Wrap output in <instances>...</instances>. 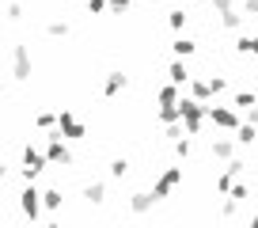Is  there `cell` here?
<instances>
[{
	"instance_id": "1",
	"label": "cell",
	"mask_w": 258,
	"mask_h": 228,
	"mask_svg": "<svg viewBox=\"0 0 258 228\" xmlns=\"http://www.w3.org/2000/svg\"><path fill=\"white\" fill-rule=\"evenodd\" d=\"M178 122H182V130L190 133V137H198L205 126V103H198L194 95H178Z\"/></svg>"
},
{
	"instance_id": "2",
	"label": "cell",
	"mask_w": 258,
	"mask_h": 228,
	"mask_svg": "<svg viewBox=\"0 0 258 228\" xmlns=\"http://www.w3.org/2000/svg\"><path fill=\"white\" fill-rule=\"evenodd\" d=\"M182 179H186V167H163L160 175H156V183H152V194H156V202L171 198V190H175V187H182Z\"/></svg>"
},
{
	"instance_id": "3",
	"label": "cell",
	"mask_w": 258,
	"mask_h": 228,
	"mask_svg": "<svg viewBox=\"0 0 258 228\" xmlns=\"http://www.w3.org/2000/svg\"><path fill=\"white\" fill-rule=\"evenodd\" d=\"M205 122H213L217 126V130H224V133H232L235 126H239V110H235V106H209L205 103Z\"/></svg>"
},
{
	"instance_id": "4",
	"label": "cell",
	"mask_w": 258,
	"mask_h": 228,
	"mask_svg": "<svg viewBox=\"0 0 258 228\" xmlns=\"http://www.w3.org/2000/svg\"><path fill=\"white\" fill-rule=\"evenodd\" d=\"M57 133H61L64 141H84V137H88V126H84L73 110H61V114H57Z\"/></svg>"
},
{
	"instance_id": "5",
	"label": "cell",
	"mask_w": 258,
	"mask_h": 228,
	"mask_svg": "<svg viewBox=\"0 0 258 228\" xmlns=\"http://www.w3.org/2000/svg\"><path fill=\"white\" fill-rule=\"evenodd\" d=\"M46 163H57V167H69V163H73V152H69V145H64V137H61V133H49Z\"/></svg>"
},
{
	"instance_id": "6",
	"label": "cell",
	"mask_w": 258,
	"mask_h": 228,
	"mask_svg": "<svg viewBox=\"0 0 258 228\" xmlns=\"http://www.w3.org/2000/svg\"><path fill=\"white\" fill-rule=\"evenodd\" d=\"M224 163H228V167L217 175V194H228V187H232V183L239 179L243 171H247V163H243L239 156H232V160H224Z\"/></svg>"
},
{
	"instance_id": "7",
	"label": "cell",
	"mask_w": 258,
	"mask_h": 228,
	"mask_svg": "<svg viewBox=\"0 0 258 228\" xmlns=\"http://www.w3.org/2000/svg\"><path fill=\"white\" fill-rule=\"evenodd\" d=\"M125 209H129V213H137V217H145L148 209H156V194H152V190H137V194H129Z\"/></svg>"
},
{
	"instance_id": "8",
	"label": "cell",
	"mask_w": 258,
	"mask_h": 228,
	"mask_svg": "<svg viewBox=\"0 0 258 228\" xmlns=\"http://www.w3.org/2000/svg\"><path fill=\"white\" fill-rule=\"evenodd\" d=\"M125 88H129V76L121 73V69L106 73V80H103V95H106V99H118V95H121Z\"/></svg>"
},
{
	"instance_id": "9",
	"label": "cell",
	"mask_w": 258,
	"mask_h": 228,
	"mask_svg": "<svg viewBox=\"0 0 258 228\" xmlns=\"http://www.w3.org/2000/svg\"><path fill=\"white\" fill-rule=\"evenodd\" d=\"M19 198H23V213H27L31 220H38V213H42V194H38L34 187H27Z\"/></svg>"
},
{
	"instance_id": "10",
	"label": "cell",
	"mask_w": 258,
	"mask_h": 228,
	"mask_svg": "<svg viewBox=\"0 0 258 228\" xmlns=\"http://www.w3.org/2000/svg\"><path fill=\"white\" fill-rule=\"evenodd\" d=\"M167 80H171V84H178V88H186V80H190V69H186L182 57H175V61L167 65Z\"/></svg>"
},
{
	"instance_id": "11",
	"label": "cell",
	"mask_w": 258,
	"mask_h": 228,
	"mask_svg": "<svg viewBox=\"0 0 258 228\" xmlns=\"http://www.w3.org/2000/svg\"><path fill=\"white\" fill-rule=\"evenodd\" d=\"M178 95H182V88H178V84H160V88H156V103L160 106H171V103H178Z\"/></svg>"
},
{
	"instance_id": "12",
	"label": "cell",
	"mask_w": 258,
	"mask_h": 228,
	"mask_svg": "<svg viewBox=\"0 0 258 228\" xmlns=\"http://www.w3.org/2000/svg\"><path fill=\"white\" fill-rule=\"evenodd\" d=\"M209 152H213V160H232V156H235V141H228V137H213Z\"/></svg>"
},
{
	"instance_id": "13",
	"label": "cell",
	"mask_w": 258,
	"mask_h": 228,
	"mask_svg": "<svg viewBox=\"0 0 258 228\" xmlns=\"http://www.w3.org/2000/svg\"><path fill=\"white\" fill-rule=\"evenodd\" d=\"M186 88H190V95L198 99V103H209V99H213L209 80H202V76H190V80H186Z\"/></svg>"
},
{
	"instance_id": "14",
	"label": "cell",
	"mask_w": 258,
	"mask_h": 228,
	"mask_svg": "<svg viewBox=\"0 0 258 228\" xmlns=\"http://www.w3.org/2000/svg\"><path fill=\"white\" fill-rule=\"evenodd\" d=\"M232 133H235V145H254L258 141V126L254 122H239Z\"/></svg>"
},
{
	"instance_id": "15",
	"label": "cell",
	"mask_w": 258,
	"mask_h": 228,
	"mask_svg": "<svg viewBox=\"0 0 258 228\" xmlns=\"http://www.w3.org/2000/svg\"><path fill=\"white\" fill-rule=\"evenodd\" d=\"M171 53L186 61V57H194V53H198V42H194V38H182V34H178V38L171 42Z\"/></svg>"
},
{
	"instance_id": "16",
	"label": "cell",
	"mask_w": 258,
	"mask_h": 228,
	"mask_svg": "<svg viewBox=\"0 0 258 228\" xmlns=\"http://www.w3.org/2000/svg\"><path fill=\"white\" fill-rule=\"evenodd\" d=\"M31 53H27V46H16V76L19 80H27V76H31Z\"/></svg>"
},
{
	"instance_id": "17",
	"label": "cell",
	"mask_w": 258,
	"mask_h": 228,
	"mask_svg": "<svg viewBox=\"0 0 258 228\" xmlns=\"http://www.w3.org/2000/svg\"><path fill=\"white\" fill-rule=\"evenodd\" d=\"M235 49H239L243 57H258V34H239V38H235Z\"/></svg>"
},
{
	"instance_id": "18",
	"label": "cell",
	"mask_w": 258,
	"mask_h": 228,
	"mask_svg": "<svg viewBox=\"0 0 258 228\" xmlns=\"http://www.w3.org/2000/svg\"><path fill=\"white\" fill-rule=\"evenodd\" d=\"M220 27H224V31H239V27H243V12L239 8L220 12Z\"/></svg>"
},
{
	"instance_id": "19",
	"label": "cell",
	"mask_w": 258,
	"mask_h": 228,
	"mask_svg": "<svg viewBox=\"0 0 258 228\" xmlns=\"http://www.w3.org/2000/svg\"><path fill=\"white\" fill-rule=\"evenodd\" d=\"M186 23H190L186 8H171V12H167V27H171V31H178V34H182V31H186Z\"/></svg>"
},
{
	"instance_id": "20",
	"label": "cell",
	"mask_w": 258,
	"mask_h": 228,
	"mask_svg": "<svg viewBox=\"0 0 258 228\" xmlns=\"http://www.w3.org/2000/svg\"><path fill=\"white\" fill-rule=\"evenodd\" d=\"M84 198H88L91 205H103L106 202V187L103 183H88V187H84Z\"/></svg>"
},
{
	"instance_id": "21",
	"label": "cell",
	"mask_w": 258,
	"mask_h": 228,
	"mask_svg": "<svg viewBox=\"0 0 258 228\" xmlns=\"http://www.w3.org/2000/svg\"><path fill=\"white\" fill-rule=\"evenodd\" d=\"M258 103V95L254 91H235V99H232V106L235 110H247V106H254Z\"/></svg>"
},
{
	"instance_id": "22",
	"label": "cell",
	"mask_w": 258,
	"mask_h": 228,
	"mask_svg": "<svg viewBox=\"0 0 258 228\" xmlns=\"http://www.w3.org/2000/svg\"><path fill=\"white\" fill-rule=\"evenodd\" d=\"M42 205H46L49 213H57L64 205V198H61V190H46V194H42Z\"/></svg>"
},
{
	"instance_id": "23",
	"label": "cell",
	"mask_w": 258,
	"mask_h": 228,
	"mask_svg": "<svg viewBox=\"0 0 258 228\" xmlns=\"http://www.w3.org/2000/svg\"><path fill=\"white\" fill-rule=\"evenodd\" d=\"M125 175H129V160H125V156H118V160H110V179H125Z\"/></svg>"
},
{
	"instance_id": "24",
	"label": "cell",
	"mask_w": 258,
	"mask_h": 228,
	"mask_svg": "<svg viewBox=\"0 0 258 228\" xmlns=\"http://www.w3.org/2000/svg\"><path fill=\"white\" fill-rule=\"evenodd\" d=\"M228 194H232V198H235V202H239V205H243V202H247V198H250V187H247V183H243V179H235V183H232V187H228Z\"/></svg>"
},
{
	"instance_id": "25",
	"label": "cell",
	"mask_w": 258,
	"mask_h": 228,
	"mask_svg": "<svg viewBox=\"0 0 258 228\" xmlns=\"http://www.w3.org/2000/svg\"><path fill=\"white\" fill-rule=\"evenodd\" d=\"M156 118H160V126L178 122V106H175V103H171V106H160V110H156Z\"/></svg>"
},
{
	"instance_id": "26",
	"label": "cell",
	"mask_w": 258,
	"mask_h": 228,
	"mask_svg": "<svg viewBox=\"0 0 258 228\" xmlns=\"http://www.w3.org/2000/svg\"><path fill=\"white\" fill-rule=\"evenodd\" d=\"M171 145H175V152H178V156H190V152H194L190 133H182V137H178V141H171Z\"/></svg>"
},
{
	"instance_id": "27",
	"label": "cell",
	"mask_w": 258,
	"mask_h": 228,
	"mask_svg": "<svg viewBox=\"0 0 258 228\" xmlns=\"http://www.w3.org/2000/svg\"><path fill=\"white\" fill-rule=\"evenodd\" d=\"M182 122H167V126H163V137H167V141H178V137H182Z\"/></svg>"
},
{
	"instance_id": "28",
	"label": "cell",
	"mask_w": 258,
	"mask_h": 228,
	"mask_svg": "<svg viewBox=\"0 0 258 228\" xmlns=\"http://www.w3.org/2000/svg\"><path fill=\"white\" fill-rule=\"evenodd\" d=\"M64 34H69V23H64V19H53V23H49V38H64Z\"/></svg>"
},
{
	"instance_id": "29",
	"label": "cell",
	"mask_w": 258,
	"mask_h": 228,
	"mask_svg": "<svg viewBox=\"0 0 258 228\" xmlns=\"http://www.w3.org/2000/svg\"><path fill=\"white\" fill-rule=\"evenodd\" d=\"M209 91H213V95L228 91V76H209Z\"/></svg>"
},
{
	"instance_id": "30",
	"label": "cell",
	"mask_w": 258,
	"mask_h": 228,
	"mask_svg": "<svg viewBox=\"0 0 258 228\" xmlns=\"http://www.w3.org/2000/svg\"><path fill=\"white\" fill-rule=\"evenodd\" d=\"M129 4H133V0H106V12L121 16V12H129Z\"/></svg>"
},
{
	"instance_id": "31",
	"label": "cell",
	"mask_w": 258,
	"mask_h": 228,
	"mask_svg": "<svg viewBox=\"0 0 258 228\" xmlns=\"http://www.w3.org/2000/svg\"><path fill=\"white\" fill-rule=\"evenodd\" d=\"M235 213H239V202H235V198H228V202L220 205V217H235Z\"/></svg>"
},
{
	"instance_id": "32",
	"label": "cell",
	"mask_w": 258,
	"mask_h": 228,
	"mask_svg": "<svg viewBox=\"0 0 258 228\" xmlns=\"http://www.w3.org/2000/svg\"><path fill=\"white\" fill-rule=\"evenodd\" d=\"M209 8H213V12H217V16H220V12H228V8H235V0H209Z\"/></svg>"
},
{
	"instance_id": "33",
	"label": "cell",
	"mask_w": 258,
	"mask_h": 228,
	"mask_svg": "<svg viewBox=\"0 0 258 228\" xmlns=\"http://www.w3.org/2000/svg\"><path fill=\"white\" fill-rule=\"evenodd\" d=\"M57 126V114H38V130H53Z\"/></svg>"
},
{
	"instance_id": "34",
	"label": "cell",
	"mask_w": 258,
	"mask_h": 228,
	"mask_svg": "<svg viewBox=\"0 0 258 228\" xmlns=\"http://www.w3.org/2000/svg\"><path fill=\"white\" fill-rule=\"evenodd\" d=\"M88 12H91V16H103V12H106V0H88Z\"/></svg>"
},
{
	"instance_id": "35",
	"label": "cell",
	"mask_w": 258,
	"mask_h": 228,
	"mask_svg": "<svg viewBox=\"0 0 258 228\" xmlns=\"http://www.w3.org/2000/svg\"><path fill=\"white\" fill-rule=\"evenodd\" d=\"M247 122H254V126H258V103H254V106H247Z\"/></svg>"
},
{
	"instance_id": "36",
	"label": "cell",
	"mask_w": 258,
	"mask_h": 228,
	"mask_svg": "<svg viewBox=\"0 0 258 228\" xmlns=\"http://www.w3.org/2000/svg\"><path fill=\"white\" fill-rule=\"evenodd\" d=\"M254 8H258V0H243V12H250V16H254Z\"/></svg>"
},
{
	"instance_id": "37",
	"label": "cell",
	"mask_w": 258,
	"mask_h": 228,
	"mask_svg": "<svg viewBox=\"0 0 258 228\" xmlns=\"http://www.w3.org/2000/svg\"><path fill=\"white\" fill-rule=\"evenodd\" d=\"M250 224H254V228H258V213H254V217H250Z\"/></svg>"
},
{
	"instance_id": "38",
	"label": "cell",
	"mask_w": 258,
	"mask_h": 228,
	"mask_svg": "<svg viewBox=\"0 0 258 228\" xmlns=\"http://www.w3.org/2000/svg\"><path fill=\"white\" fill-rule=\"evenodd\" d=\"M254 16H258V8H254Z\"/></svg>"
}]
</instances>
